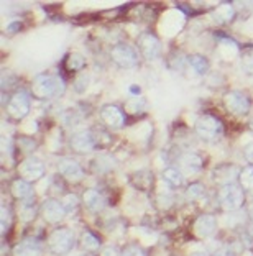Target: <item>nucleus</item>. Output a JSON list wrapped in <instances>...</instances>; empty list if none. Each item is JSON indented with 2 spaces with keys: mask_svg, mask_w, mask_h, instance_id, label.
<instances>
[{
  "mask_svg": "<svg viewBox=\"0 0 253 256\" xmlns=\"http://www.w3.org/2000/svg\"><path fill=\"white\" fill-rule=\"evenodd\" d=\"M66 90V84L60 76H45L41 74L33 80L32 94L33 97L45 100V98H55L61 97Z\"/></svg>",
  "mask_w": 253,
  "mask_h": 256,
  "instance_id": "f257e3e1",
  "label": "nucleus"
},
{
  "mask_svg": "<svg viewBox=\"0 0 253 256\" xmlns=\"http://www.w3.org/2000/svg\"><path fill=\"white\" fill-rule=\"evenodd\" d=\"M63 206H64V208H66V212L74 210L76 206H78V199H76V196H66V197H64Z\"/></svg>",
  "mask_w": 253,
  "mask_h": 256,
  "instance_id": "473e14b6",
  "label": "nucleus"
},
{
  "mask_svg": "<svg viewBox=\"0 0 253 256\" xmlns=\"http://www.w3.org/2000/svg\"><path fill=\"white\" fill-rule=\"evenodd\" d=\"M7 110H9V115L12 118L23 120L28 114H30V96L23 90L17 92V94L12 96V98L9 100Z\"/></svg>",
  "mask_w": 253,
  "mask_h": 256,
  "instance_id": "423d86ee",
  "label": "nucleus"
},
{
  "mask_svg": "<svg viewBox=\"0 0 253 256\" xmlns=\"http://www.w3.org/2000/svg\"><path fill=\"white\" fill-rule=\"evenodd\" d=\"M41 214H43L46 222L58 224V222H61L68 212H66V208H64L63 202L56 200V199H48L43 202V206H41Z\"/></svg>",
  "mask_w": 253,
  "mask_h": 256,
  "instance_id": "9d476101",
  "label": "nucleus"
},
{
  "mask_svg": "<svg viewBox=\"0 0 253 256\" xmlns=\"http://www.w3.org/2000/svg\"><path fill=\"white\" fill-rule=\"evenodd\" d=\"M69 144H71V148L76 153H87V151L94 150V146H96V136L89 130H82L74 133L71 140H69Z\"/></svg>",
  "mask_w": 253,
  "mask_h": 256,
  "instance_id": "9b49d317",
  "label": "nucleus"
},
{
  "mask_svg": "<svg viewBox=\"0 0 253 256\" xmlns=\"http://www.w3.org/2000/svg\"><path fill=\"white\" fill-rule=\"evenodd\" d=\"M194 130L202 142H214L222 133V122L214 115H201L194 125Z\"/></svg>",
  "mask_w": 253,
  "mask_h": 256,
  "instance_id": "f03ea898",
  "label": "nucleus"
},
{
  "mask_svg": "<svg viewBox=\"0 0 253 256\" xmlns=\"http://www.w3.org/2000/svg\"><path fill=\"white\" fill-rule=\"evenodd\" d=\"M82 256H92V254H82Z\"/></svg>",
  "mask_w": 253,
  "mask_h": 256,
  "instance_id": "c03bdc74",
  "label": "nucleus"
},
{
  "mask_svg": "<svg viewBox=\"0 0 253 256\" xmlns=\"http://www.w3.org/2000/svg\"><path fill=\"white\" fill-rule=\"evenodd\" d=\"M15 256H41V245L35 238H25L15 248Z\"/></svg>",
  "mask_w": 253,
  "mask_h": 256,
  "instance_id": "f3484780",
  "label": "nucleus"
},
{
  "mask_svg": "<svg viewBox=\"0 0 253 256\" xmlns=\"http://www.w3.org/2000/svg\"><path fill=\"white\" fill-rule=\"evenodd\" d=\"M81 242H82V246H84L87 252H97V250L101 248V242H99V238L96 235L89 234V232L82 235Z\"/></svg>",
  "mask_w": 253,
  "mask_h": 256,
  "instance_id": "a878e982",
  "label": "nucleus"
},
{
  "mask_svg": "<svg viewBox=\"0 0 253 256\" xmlns=\"http://www.w3.org/2000/svg\"><path fill=\"white\" fill-rule=\"evenodd\" d=\"M110 58L117 66H120L123 69H130L135 68L138 62V54L135 51L133 46L125 44V43H119L115 44L114 48L110 50Z\"/></svg>",
  "mask_w": 253,
  "mask_h": 256,
  "instance_id": "39448f33",
  "label": "nucleus"
},
{
  "mask_svg": "<svg viewBox=\"0 0 253 256\" xmlns=\"http://www.w3.org/2000/svg\"><path fill=\"white\" fill-rule=\"evenodd\" d=\"M238 181H240V188L253 196V166H246L245 170L240 171Z\"/></svg>",
  "mask_w": 253,
  "mask_h": 256,
  "instance_id": "393cba45",
  "label": "nucleus"
},
{
  "mask_svg": "<svg viewBox=\"0 0 253 256\" xmlns=\"http://www.w3.org/2000/svg\"><path fill=\"white\" fill-rule=\"evenodd\" d=\"M27 210L28 212H25V210H22V218L25 220V222H28V220H32L33 218V207L30 206V204H27Z\"/></svg>",
  "mask_w": 253,
  "mask_h": 256,
  "instance_id": "72a5a7b5",
  "label": "nucleus"
},
{
  "mask_svg": "<svg viewBox=\"0 0 253 256\" xmlns=\"http://www.w3.org/2000/svg\"><path fill=\"white\" fill-rule=\"evenodd\" d=\"M215 256H232V254L228 253V252H223V250H222V252H217Z\"/></svg>",
  "mask_w": 253,
  "mask_h": 256,
  "instance_id": "ea45409f",
  "label": "nucleus"
},
{
  "mask_svg": "<svg viewBox=\"0 0 253 256\" xmlns=\"http://www.w3.org/2000/svg\"><path fill=\"white\" fill-rule=\"evenodd\" d=\"M219 202L223 210L235 212L243 206L245 202V194L243 189L237 184H227L222 186V189L219 192Z\"/></svg>",
  "mask_w": 253,
  "mask_h": 256,
  "instance_id": "7ed1b4c3",
  "label": "nucleus"
},
{
  "mask_svg": "<svg viewBox=\"0 0 253 256\" xmlns=\"http://www.w3.org/2000/svg\"><path fill=\"white\" fill-rule=\"evenodd\" d=\"M191 256H209V254L205 253V252H192Z\"/></svg>",
  "mask_w": 253,
  "mask_h": 256,
  "instance_id": "58836bf2",
  "label": "nucleus"
},
{
  "mask_svg": "<svg viewBox=\"0 0 253 256\" xmlns=\"http://www.w3.org/2000/svg\"><path fill=\"white\" fill-rule=\"evenodd\" d=\"M45 162L38 160V158H27L25 161L20 164V176L25 179L27 182H32V181H38L45 176Z\"/></svg>",
  "mask_w": 253,
  "mask_h": 256,
  "instance_id": "1a4fd4ad",
  "label": "nucleus"
},
{
  "mask_svg": "<svg viewBox=\"0 0 253 256\" xmlns=\"http://www.w3.org/2000/svg\"><path fill=\"white\" fill-rule=\"evenodd\" d=\"M146 107V104L142 97H138V98H132V100H128L127 102V106H125V110L128 114H140L142 110H145Z\"/></svg>",
  "mask_w": 253,
  "mask_h": 256,
  "instance_id": "c85d7f7f",
  "label": "nucleus"
},
{
  "mask_svg": "<svg viewBox=\"0 0 253 256\" xmlns=\"http://www.w3.org/2000/svg\"><path fill=\"white\" fill-rule=\"evenodd\" d=\"M12 196L19 200H30L33 199V188L30 182H27L25 179H17V181L12 182Z\"/></svg>",
  "mask_w": 253,
  "mask_h": 256,
  "instance_id": "a211bd4d",
  "label": "nucleus"
},
{
  "mask_svg": "<svg viewBox=\"0 0 253 256\" xmlns=\"http://www.w3.org/2000/svg\"><path fill=\"white\" fill-rule=\"evenodd\" d=\"M204 186L202 184H199V182H196V184H191L189 188H187V190H186V197H187V200H191V202H194V200H199L201 197L204 196Z\"/></svg>",
  "mask_w": 253,
  "mask_h": 256,
  "instance_id": "bb28decb",
  "label": "nucleus"
},
{
  "mask_svg": "<svg viewBox=\"0 0 253 256\" xmlns=\"http://www.w3.org/2000/svg\"><path fill=\"white\" fill-rule=\"evenodd\" d=\"M163 181L166 182L169 188H181L182 182H184V176H182V172L179 170H176V168H166V170L163 171Z\"/></svg>",
  "mask_w": 253,
  "mask_h": 256,
  "instance_id": "aec40b11",
  "label": "nucleus"
},
{
  "mask_svg": "<svg viewBox=\"0 0 253 256\" xmlns=\"http://www.w3.org/2000/svg\"><path fill=\"white\" fill-rule=\"evenodd\" d=\"M179 168L187 176L196 174L202 170V158L196 153H186L179 158Z\"/></svg>",
  "mask_w": 253,
  "mask_h": 256,
  "instance_id": "dca6fc26",
  "label": "nucleus"
},
{
  "mask_svg": "<svg viewBox=\"0 0 253 256\" xmlns=\"http://www.w3.org/2000/svg\"><path fill=\"white\" fill-rule=\"evenodd\" d=\"M214 181L217 184H222V186H227V184H233L235 179H238L240 176V170L235 166H230V164H223V166H219L214 170Z\"/></svg>",
  "mask_w": 253,
  "mask_h": 256,
  "instance_id": "2eb2a0df",
  "label": "nucleus"
},
{
  "mask_svg": "<svg viewBox=\"0 0 253 256\" xmlns=\"http://www.w3.org/2000/svg\"><path fill=\"white\" fill-rule=\"evenodd\" d=\"M240 64H242V69L246 74L253 76V48L246 50L242 54V61H240Z\"/></svg>",
  "mask_w": 253,
  "mask_h": 256,
  "instance_id": "c756f323",
  "label": "nucleus"
},
{
  "mask_svg": "<svg viewBox=\"0 0 253 256\" xmlns=\"http://www.w3.org/2000/svg\"><path fill=\"white\" fill-rule=\"evenodd\" d=\"M245 160L253 166V143L248 144V146L245 148Z\"/></svg>",
  "mask_w": 253,
  "mask_h": 256,
  "instance_id": "c9c22d12",
  "label": "nucleus"
},
{
  "mask_svg": "<svg viewBox=\"0 0 253 256\" xmlns=\"http://www.w3.org/2000/svg\"><path fill=\"white\" fill-rule=\"evenodd\" d=\"M84 66H86V58L82 54H79V53L68 54L66 61H64V68H66L69 72H78Z\"/></svg>",
  "mask_w": 253,
  "mask_h": 256,
  "instance_id": "5701e85b",
  "label": "nucleus"
},
{
  "mask_svg": "<svg viewBox=\"0 0 253 256\" xmlns=\"http://www.w3.org/2000/svg\"><path fill=\"white\" fill-rule=\"evenodd\" d=\"M101 117L104 124L110 128H122L125 124V114L117 106H110V104L101 108Z\"/></svg>",
  "mask_w": 253,
  "mask_h": 256,
  "instance_id": "ddd939ff",
  "label": "nucleus"
},
{
  "mask_svg": "<svg viewBox=\"0 0 253 256\" xmlns=\"http://www.w3.org/2000/svg\"><path fill=\"white\" fill-rule=\"evenodd\" d=\"M248 235H250V236L253 238V222H251V225L248 226Z\"/></svg>",
  "mask_w": 253,
  "mask_h": 256,
  "instance_id": "79ce46f5",
  "label": "nucleus"
},
{
  "mask_svg": "<svg viewBox=\"0 0 253 256\" xmlns=\"http://www.w3.org/2000/svg\"><path fill=\"white\" fill-rule=\"evenodd\" d=\"M82 200H84L86 207L89 208V210H92V212H101L102 208L105 207L104 196L99 190H94V189L86 190L84 197H82Z\"/></svg>",
  "mask_w": 253,
  "mask_h": 256,
  "instance_id": "6ab92c4d",
  "label": "nucleus"
},
{
  "mask_svg": "<svg viewBox=\"0 0 253 256\" xmlns=\"http://www.w3.org/2000/svg\"><path fill=\"white\" fill-rule=\"evenodd\" d=\"M58 171H60L61 176H64L68 181H74L78 182L84 178V171L78 161H74L71 158H63L58 162Z\"/></svg>",
  "mask_w": 253,
  "mask_h": 256,
  "instance_id": "f8f14e48",
  "label": "nucleus"
},
{
  "mask_svg": "<svg viewBox=\"0 0 253 256\" xmlns=\"http://www.w3.org/2000/svg\"><path fill=\"white\" fill-rule=\"evenodd\" d=\"M223 106L233 115H246L250 112V100L242 92H227L223 96Z\"/></svg>",
  "mask_w": 253,
  "mask_h": 256,
  "instance_id": "0eeeda50",
  "label": "nucleus"
},
{
  "mask_svg": "<svg viewBox=\"0 0 253 256\" xmlns=\"http://www.w3.org/2000/svg\"><path fill=\"white\" fill-rule=\"evenodd\" d=\"M248 217L251 218V222H253V204L248 207Z\"/></svg>",
  "mask_w": 253,
  "mask_h": 256,
  "instance_id": "a19ab883",
  "label": "nucleus"
},
{
  "mask_svg": "<svg viewBox=\"0 0 253 256\" xmlns=\"http://www.w3.org/2000/svg\"><path fill=\"white\" fill-rule=\"evenodd\" d=\"M48 246L53 254H68L74 246V235L68 228H58L48 238Z\"/></svg>",
  "mask_w": 253,
  "mask_h": 256,
  "instance_id": "20e7f679",
  "label": "nucleus"
},
{
  "mask_svg": "<svg viewBox=\"0 0 253 256\" xmlns=\"http://www.w3.org/2000/svg\"><path fill=\"white\" fill-rule=\"evenodd\" d=\"M214 18L219 23H230L235 18V8L232 4H220L214 10Z\"/></svg>",
  "mask_w": 253,
  "mask_h": 256,
  "instance_id": "4be33fe9",
  "label": "nucleus"
},
{
  "mask_svg": "<svg viewBox=\"0 0 253 256\" xmlns=\"http://www.w3.org/2000/svg\"><path fill=\"white\" fill-rule=\"evenodd\" d=\"M9 210L5 207H2V232L5 234V230H7V224H9Z\"/></svg>",
  "mask_w": 253,
  "mask_h": 256,
  "instance_id": "f704fd0d",
  "label": "nucleus"
},
{
  "mask_svg": "<svg viewBox=\"0 0 253 256\" xmlns=\"http://www.w3.org/2000/svg\"><path fill=\"white\" fill-rule=\"evenodd\" d=\"M138 50L140 53L143 54V58L146 61H153L160 56V51H161V44H160V40H158L155 34L151 33H142L138 36Z\"/></svg>",
  "mask_w": 253,
  "mask_h": 256,
  "instance_id": "6e6552de",
  "label": "nucleus"
},
{
  "mask_svg": "<svg viewBox=\"0 0 253 256\" xmlns=\"http://www.w3.org/2000/svg\"><path fill=\"white\" fill-rule=\"evenodd\" d=\"M89 80H91V78L87 74H79L78 79L74 80V90L78 92V94H82V92L89 87Z\"/></svg>",
  "mask_w": 253,
  "mask_h": 256,
  "instance_id": "7c9ffc66",
  "label": "nucleus"
},
{
  "mask_svg": "<svg viewBox=\"0 0 253 256\" xmlns=\"http://www.w3.org/2000/svg\"><path fill=\"white\" fill-rule=\"evenodd\" d=\"M120 256H146L145 253V250L143 248H140L137 245H130V246H127L123 252L120 253Z\"/></svg>",
  "mask_w": 253,
  "mask_h": 256,
  "instance_id": "2f4dec72",
  "label": "nucleus"
},
{
  "mask_svg": "<svg viewBox=\"0 0 253 256\" xmlns=\"http://www.w3.org/2000/svg\"><path fill=\"white\" fill-rule=\"evenodd\" d=\"M250 128L253 130V117H251V120H250Z\"/></svg>",
  "mask_w": 253,
  "mask_h": 256,
  "instance_id": "37998d69",
  "label": "nucleus"
},
{
  "mask_svg": "<svg viewBox=\"0 0 253 256\" xmlns=\"http://www.w3.org/2000/svg\"><path fill=\"white\" fill-rule=\"evenodd\" d=\"M187 62L191 64V68L199 76H204L205 72L209 71V61H207V58L202 56V54H192V56H189V58H187Z\"/></svg>",
  "mask_w": 253,
  "mask_h": 256,
  "instance_id": "b1692460",
  "label": "nucleus"
},
{
  "mask_svg": "<svg viewBox=\"0 0 253 256\" xmlns=\"http://www.w3.org/2000/svg\"><path fill=\"white\" fill-rule=\"evenodd\" d=\"M114 161H112L110 156H99V158L94 161V170L99 171V172H105V171H110Z\"/></svg>",
  "mask_w": 253,
  "mask_h": 256,
  "instance_id": "cd10ccee",
  "label": "nucleus"
},
{
  "mask_svg": "<svg viewBox=\"0 0 253 256\" xmlns=\"http://www.w3.org/2000/svg\"><path fill=\"white\" fill-rule=\"evenodd\" d=\"M217 230V220L214 215H209V214H204L201 215L196 224H194V232L199 238H209L215 234Z\"/></svg>",
  "mask_w": 253,
  "mask_h": 256,
  "instance_id": "4468645a",
  "label": "nucleus"
},
{
  "mask_svg": "<svg viewBox=\"0 0 253 256\" xmlns=\"http://www.w3.org/2000/svg\"><path fill=\"white\" fill-rule=\"evenodd\" d=\"M132 182L138 190H148L153 184V174L148 170H142L133 174Z\"/></svg>",
  "mask_w": 253,
  "mask_h": 256,
  "instance_id": "412c9836",
  "label": "nucleus"
},
{
  "mask_svg": "<svg viewBox=\"0 0 253 256\" xmlns=\"http://www.w3.org/2000/svg\"><path fill=\"white\" fill-rule=\"evenodd\" d=\"M130 92H132V94H137L138 96L140 94V86H135V84L130 86Z\"/></svg>",
  "mask_w": 253,
  "mask_h": 256,
  "instance_id": "4c0bfd02",
  "label": "nucleus"
},
{
  "mask_svg": "<svg viewBox=\"0 0 253 256\" xmlns=\"http://www.w3.org/2000/svg\"><path fill=\"white\" fill-rule=\"evenodd\" d=\"M101 256H120V254H119V252H117L114 246H107V248L102 250Z\"/></svg>",
  "mask_w": 253,
  "mask_h": 256,
  "instance_id": "e433bc0d",
  "label": "nucleus"
}]
</instances>
